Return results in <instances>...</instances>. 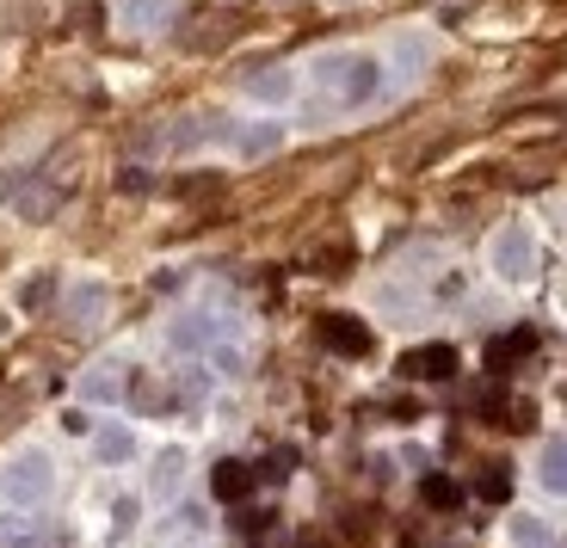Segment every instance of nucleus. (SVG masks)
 <instances>
[{"label": "nucleus", "mask_w": 567, "mask_h": 548, "mask_svg": "<svg viewBox=\"0 0 567 548\" xmlns=\"http://www.w3.org/2000/svg\"><path fill=\"white\" fill-rule=\"evenodd\" d=\"M315 81L333 86L340 105H370V99L383 93V56H370V50H327L315 56Z\"/></svg>", "instance_id": "f257e3e1"}, {"label": "nucleus", "mask_w": 567, "mask_h": 548, "mask_svg": "<svg viewBox=\"0 0 567 548\" xmlns=\"http://www.w3.org/2000/svg\"><path fill=\"white\" fill-rule=\"evenodd\" d=\"M50 487H56V475H50V456L43 451H19L13 463H7V475H0V493L25 511H38L43 499H50Z\"/></svg>", "instance_id": "f03ea898"}, {"label": "nucleus", "mask_w": 567, "mask_h": 548, "mask_svg": "<svg viewBox=\"0 0 567 548\" xmlns=\"http://www.w3.org/2000/svg\"><path fill=\"white\" fill-rule=\"evenodd\" d=\"M494 271H499V278H512V283H525L530 271H537V240H530L525 223H512V228H499V235H494Z\"/></svg>", "instance_id": "7ed1b4c3"}, {"label": "nucleus", "mask_w": 567, "mask_h": 548, "mask_svg": "<svg viewBox=\"0 0 567 548\" xmlns=\"http://www.w3.org/2000/svg\"><path fill=\"white\" fill-rule=\"evenodd\" d=\"M315 339H321V352H333V358H370V345H377V333H370L364 321H352V314H321V321H315Z\"/></svg>", "instance_id": "20e7f679"}, {"label": "nucleus", "mask_w": 567, "mask_h": 548, "mask_svg": "<svg viewBox=\"0 0 567 548\" xmlns=\"http://www.w3.org/2000/svg\"><path fill=\"white\" fill-rule=\"evenodd\" d=\"M74 192V179H25V197H19V216L25 223H50L62 210V197Z\"/></svg>", "instance_id": "39448f33"}, {"label": "nucleus", "mask_w": 567, "mask_h": 548, "mask_svg": "<svg viewBox=\"0 0 567 548\" xmlns=\"http://www.w3.org/2000/svg\"><path fill=\"white\" fill-rule=\"evenodd\" d=\"M401 376H413V382H451L456 376V352H451V345H420V352L401 358Z\"/></svg>", "instance_id": "423d86ee"}, {"label": "nucleus", "mask_w": 567, "mask_h": 548, "mask_svg": "<svg viewBox=\"0 0 567 548\" xmlns=\"http://www.w3.org/2000/svg\"><path fill=\"white\" fill-rule=\"evenodd\" d=\"M247 99H259V105H290V99H297V74L284 69V62L254 69L247 74Z\"/></svg>", "instance_id": "0eeeda50"}, {"label": "nucleus", "mask_w": 567, "mask_h": 548, "mask_svg": "<svg viewBox=\"0 0 567 548\" xmlns=\"http://www.w3.org/2000/svg\"><path fill=\"white\" fill-rule=\"evenodd\" d=\"M278 148H284V124H278V117H259V124L235 130V155H241V161H266V155H278Z\"/></svg>", "instance_id": "6e6552de"}, {"label": "nucleus", "mask_w": 567, "mask_h": 548, "mask_svg": "<svg viewBox=\"0 0 567 548\" xmlns=\"http://www.w3.org/2000/svg\"><path fill=\"white\" fill-rule=\"evenodd\" d=\"M254 468H247V463H216L210 468V493H216V499H223V506H241V499H247V493H254Z\"/></svg>", "instance_id": "1a4fd4ad"}, {"label": "nucleus", "mask_w": 567, "mask_h": 548, "mask_svg": "<svg viewBox=\"0 0 567 548\" xmlns=\"http://www.w3.org/2000/svg\"><path fill=\"white\" fill-rule=\"evenodd\" d=\"M124 394H130V407L136 413H167L173 407V382L161 389V376H148V370H136V376L124 382Z\"/></svg>", "instance_id": "9d476101"}, {"label": "nucleus", "mask_w": 567, "mask_h": 548, "mask_svg": "<svg viewBox=\"0 0 567 548\" xmlns=\"http://www.w3.org/2000/svg\"><path fill=\"white\" fill-rule=\"evenodd\" d=\"M167 339H173V352H204V345H216V321L210 314H185V321L167 327Z\"/></svg>", "instance_id": "9b49d317"}, {"label": "nucleus", "mask_w": 567, "mask_h": 548, "mask_svg": "<svg viewBox=\"0 0 567 548\" xmlns=\"http://www.w3.org/2000/svg\"><path fill=\"white\" fill-rule=\"evenodd\" d=\"M105 309H112V290H105V283H81V290L69 296V321L74 327H93Z\"/></svg>", "instance_id": "f8f14e48"}, {"label": "nucleus", "mask_w": 567, "mask_h": 548, "mask_svg": "<svg viewBox=\"0 0 567 548\" xmlns=\"http://www.w3.org/2000/svg\"><path fill=\"white\" fill-rule=\"evenodd\" d=\"M537 480L549 493H561L567 499V437H549V444H543V456H537Z\"/></svg>", "instance_id": "ddd939ff"}, {"label": "nucleus", "mask_w": 567, "mask_h": 548, "mask_svg": "<svg viewBox=\"0 0 567 548\" xmlns=\"http://www.w3.org/2000/svg\"><path fill=\"white\" fill-rule=\"evenodd\" d=\"M117 19H124L130 31H155V25H167V19H173V0H124Z\"/></svg>", "instance_id": "4468645a"}, {"label": "nucleus", "mask_w": 567, "mask_h": 548, "mask_svg": "<svg viewBox=\"0 0 567 548\" xmlns=\"http://www.w3.org/2000/svg\"><path fill=\"white\" fill-rule=\"evenodd\" d=\"M124 382L130 376H117V364H93L81 376V401H124Z\"/></svg>", "instance_id": "2eb2a0df"}, {"label": "nucleus", "mask_w": 567, "mask_h": 548, "mask_svg": "<svg viewBox=\"0 0 567 548\" xmlns=\"http://www.w3.org/2000/svg\"><path fill=\"white\" fill-rule=\"evenodd\" d=\"M204 394H210V376H204L198 364H185L179 376H173V407L192 413V407H204Z\"/></svg>", "instance_id": "dca6fc26"}, {"label": "nucleus", "mask_w": 567, "mask_h": 548, "mask_svg": "<svg viewBox=\"0 0 567 548\" xmlns=\"http://www.w3.org/2000/svg\"><path fill=\"white\" fill-rule=\"evenodd\" d=\"M525 352H537V333H530V327H518V333H506V339H494V345H487V370H506L512 358H525Z\"/></svg>", "instance_id": "f3484780"}, {"label": "nucleus", "mask_w": 567, "mask_h": 548, "mask_svg": "<svg viewBox=\"0 0 567 548\" xmlns=\"http://www.w3.org/2000/svg\"><path fill=\"white\" fill-rule=\"evenodd\" d=\"M420 506L451 511V506H463V487H456L451 475H425V480H420Z\"/></svg>", "instance_id": "a211bd4d"}, {"label": "nucleus", "mask_w": 567, "mask_h": 548, "mask_svg": "<svg viewBox=\"0 0 567 548\" xmlns=\"http://www.w3.org/2000/svg\"><path fill=\"white\" fill-rule=\"evenodd\" d=\"M50 302H56V278H50V271H38V278L19 283V309L25 314H43Z\"/></svg>", "instance_id": "6ab92c4d"}, {"label": "nucleus", "mask_w": 567, "mask_h": 548, "mask_svg": "<svg viewBox=\"0 0 567 548\" xmlns=\"http://www.w3.org/2000/svg\"><path fill=\"white\" fill-rule=\"evenodd\" d=\"M130 451H136V437H130L124 425H105V432H93V456H100V463H124Z\"/></svg>", "instance_id": "aec40b11"}, {"label": "nucleus", "mask_w": 567, "mask_h": 548, "mask_svg": "<svg viewBox=\"0 0 567 548\" xmlns=\"http://www.w3.org/2000/svg\"><path fill=\"white\" fill-rule=\"evenodd\" d=\"M475 493H482L487 506H506V499H512V468L506 463H487L482 480H475Z\"/></svg>", "instance_id": "412c9836"}, {"label": "nucleus", "mask_w": 567, "mask_h": 548, "mask_svg": "<svg viewBox=\"0 0 567 548\" xmlns=\"http://www.w3.org/2000/svg\"><path fill=\"white\" fill-rule=\"evenodd\" d=\"M173 197H179V204H210V197H223V179H216V173H192V179L173 185Z\"/></svg>", "instance_id": "4be33fe9"}, {"label": "nucleus", "mask_w": 567, "mask_h": 548, "mask_svg": "<svg viewBox=\"0 0 567 548\" xmlns=\"http://www.w3.org/2000/svg\"><path fill=\"white\" fill-rule=\"evenodd\" d=\"M549 167H555V155H525V161H512V185H549Z\"/></svg>", "instance_id": "5701e85b"}, {"label": "nucleus", "mask_w": 567, "mask_h": 548, "mask_svg": "<svg viewBox=\"0 0 567 548\" xmlns=\"http://www.w3.org/2000/svg\"><path fill=\"white\" fill-rule=\"evenodd\" d=\"M506 130L512 136H549V130H561V112H518Z\"/></svg>", "instance_id": "b1692460"}, {"label": "nucleus", "mask_w": 567, "mask_h": 548, "mask_svg": "<svg viewBox=\"0 0 567 548\" xmlns=\"http://www.w3.org/2000/svg\"><path fill=\"white\" fill-rule=\"evenodd\" d=\"M179 475H185V456H179V451H167V456L155 463V487H161V493H173V487H179Z\"/></svg>", "instance_id": "393cba45"}, {"label": "nucleus", "mask_w": 567, "mask_h": 548, "mask_svg": "<svg viewBox=\"0 0 567 548\" xmlns=\"http://www.w3.org/2000/svg\"><path fill=\"white\" fill-rule=\"evenodd\" d=\"M142 192H155L148 167H124V173H117V197H142Z\"/></svg>", "instance_id": "a878e982"}, {"label": "nucleus", "mask_w": 567, "mask_h": 548, "mask_svg": "<svg viewBox=\"0 0 567 548\" xmlns=\"http://www.w3.org/2000/svg\"><path fill=\"white\" fill-rule=\"evenodd\" d=\"M512 542H518V548H530V542H549V530H543L537 518H518V524H512Z\"/></svg>", "instance_id": "bb28decb"}, {"label": "nucleus", "mask_w": 567, "mask_h": 548, "mask_svg": "<svg viewBox=\"0 0 567 548\" xmlns=\"http://www.w3.org/2000/svg\"><path fill=\"white\" fill-rule=\"evenodd\" d=\"M0 542H7V548H31V542H38V530H31V524H13V530H0Z\"/></svg>", "instance_id": "cd10ccee"}, {"label": "nucleus", "mask_w": 567, "mask_h": 548, "mask_svg": "<svg viewBox=\"0 0 567 548\" xmlns=\"http://www.w3.org/2000/svg\"><path fill=\"white\" fill-rule=\"evenodd\" d=\"M62 432H69V437H86V432H93V420H86L81 407H69V413H62Z\"/></svg>", "instance_id": "c85d7f7f"}, {"label": "nucleus", "mask_w": 567, "mask_h": 548, "mask_svg": "<svg viewBox=\"0 0 567 548\" xmlns=\"http://www.w3.org/2000/svg\"><path fill=\"white\" fill-rule=\"evenodd\" d=\"M284 468H290V451H278V456H266V475H259V480H284Z\"/></svg>", "instance_id": "c756f323"}, {"label": "nucleus", "mask_w": 567, "mask_h": 548, "mask_svg": "<svg viewBox=\"0 0 567 548\" xmlns=\"http://www.w3.org/2000/svg\"><path fill=\"white\" fill-rule=\"evenodd\" d=\"M210 7H223V13H235V7H247V0H210Z\"/></svg>", "instance_id": "7c9ffc66"}, {"label": "nucleus", "mask_w": 567, "mask_h": 548, "mask_svg": "<svg viewBox=\"0 0 567 548\" xmlns=\"http://www.w3.org/2000/svg\"><path fill=\"white\" fill-rule=\"evenodd\" d=\"M530 548H549V542H530Z\"/></svg>", "instance_id": "2f4dec72"}, {"label": "nucleus", "mask_w": 567, "mask_h": 548, "mask_svg": "<svg viewBox=\"0 0 567 548\" xmlns=\"http://www.w3.org/2000/svg\"><path fill=\"white\" fill-rule=\"evenodd\" d=\"M561 302H567V296H561Z\"/></svg>", "instance_id": "473e14b6"}, {"label": "nucleus", "mask_w": 567, "mask_h": 548, "mask_svg": "<svg viewBox=\"0 0 567 548\" xmlns=\"http://www.w3.org/2000/svg\"><path fill=\"white\" fill-rule=\"evenodd\" d=\"M340 7H346V0H340Z\"/></svg>", "instance_id": "72a5a7b5"}]
</instances>
